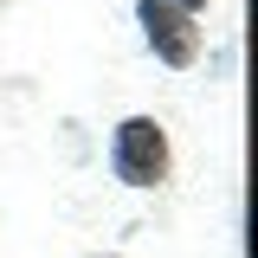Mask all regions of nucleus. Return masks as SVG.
<instances>
[{"instance_id": "obj_1", "label": "nucleus", "mask_w": 258, "mask_h": 258, "mask_svg": "<svg viewBox=\"0 0 258 258\" xmlns=\"http://www.w3.org/2000/svg\"><path fill=\"white\" fill-rule=\"evenodd\" d=\"M110 168H116L123 187H155L161 174H168V136H161L155 116H129V123H116Z\"/></svg>"}, {"instance_id": "obj_2", "label": "nucleus", "mask_w": 258, "mask_h": 258, "mask_svg": "<svg viewBox=\"0 0 258 258\" xmlns=\"http://www.w3.org/2000/svg\"><path fill=\"white\" fill-rule=\"evenodd\" d=\"M136 20H142V32H149V45L161 52V64H194V52H200V32H194L187 13H174L168 0H136Z\"/></svg>"}, {"instance_id": "obj_3", "label": "nucleus", "mask_w": 258, "mask_h": 258, "mask_svg": "<svg viewBox=\"0 0 258 258\" xmlns=\"http://www.w3.org/2000/svg\"><path fill=\"white\" fill-rule=\"evenodd\" d=\"M168 7H174V13H187V20H194V13H200L207 0H168Z\"/></svg>"}]
</instances>
